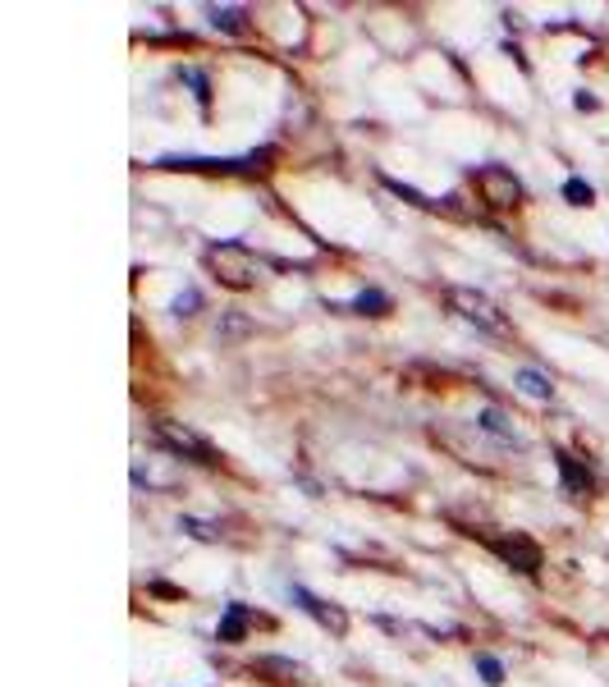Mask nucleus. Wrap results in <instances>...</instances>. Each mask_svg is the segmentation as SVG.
<instances>
[{
  "mask_svg": "<svg viewBox=\"0 0 609 687\" xmlns=\"http://www.w3.org/2000/svg\"><path fill=\"white\" fill-rule=\"evenodd\" d=\"M157 436L174 449V454H188L193 463H207V468H216L220 463V454L197 436V431H188V426H180V422H157Z\"/></svg>",
  "mask_w": 609,
  "mask_h": 687,
  "instance_id": "obj_4",
  "label": "nucleus"
},
{
  "mask_svg": "<svg viewBox=\"0 0 609 687\" xmlns=\"http://www.w3.org/2000/svg\"><path fill=\"white\" fill-rule=\"evenodd\" d=\"M211 23H216V28L239 33L243 28V10H211Z\"/></svg>",
  "mask_w": 609,
  "mask_h": 687,
  "instance_id": "obj_14",
  "label": "nucleus"
},
{
  "mask_svg": "<svg viewBox=\"0 0 609 687\" xmlns=\"http://www.w3.org/2000/svg\"><path fill=\"white\" fill-rule=\"evenodd\" d=\"M257 674H275V683H298L302 669L294 660H257Z\"/></svg>",
  "mask_w": 609,
  "mask_h": 687,
  "instance_id": "obj_11",
  "label": "nucleus"
},
{
  "mask_svg": "<svg viewBox=\"0 0 609 687\" xmlns=\"http://www.w3.org/2000/svg\"><path fill=\"white\" fill-rule=\"evenodd\" d=\"M180 531H193V537H202V541H216L220 537L211 523H197V518H180Z\"/></svg>",
  "mask_w": 609,
  "mask_h": 687,
  "instance_id": "obj_16",
  "label": "nucleus"
},
{
  "mask_svg": "<svg viewBox=\"0 0 609 687\" xmlns=\"http://www.w3.org/2000/svg\"><path fill=\"white\" fill-rule=\"evenodd\" d=\"M514 386H518L527 399H550V394H554V386H550V380H545L541 371H531V367H522V371L514 376Z\"/></svg>",
  "mask_w": 609,
  "mask_h": 687,
  "instance_id": "obj_10",
  "label": "nucleus"
},
{
  "mask_svg": "<svg viewBox=\"0 0 609 687\" xmlns=\"http://www.w3.org/2000/svg\"><path fill=\"white\" fill-rule=\"evenodd\" d=\"M472 180H476V193H481V202H486L491 211H509V207H518V202H522L518 174L504 170V165H481Z\"/></svg>",
  "mask_w": 609,
  "mask_h": 687,
  "instance_id": "obj_3",
  "label": "nucleus"
},
{
  "mask_svg": "<svg viewBox=\"0 0 609 687\" xmlns=\"http://www.w3.org/2000/svg\"><path fill=\"white\" fill-rule=\"evenodd\" d=\"M197 289H188V294H180V298H174V312H180V317H193V308H197Z\"/></svg>",
  "mask_w": 609,
  "mask_h": 687,
  "instance_id": "obj_17",
  "label": "nucleus"
},
{
  "mask_svg": "<svg viewBox=\"0 0 609 687\" xmlns=\"http://www.w3.org/2000/svg\"><path fill=\"white\" fill-rule=\"evenodd\" d=\"M564 197L573 202V207H587V202H591V184H582V180H568V184H564Z\"/></svg>",
  "mask_w": 609,
  "mask_h": 687,
  "instance_id": "obj_15",
  "label": "nucleus"
},
{
  "mask_svg": "<svg viewBox=\"0 0 609 687\" xmlns=\"http://www.w3.org/2000/svg\"><path fill=\"white\" fill-rule=\"evenodd\" d=\"M449 308L459 312L468 325H476V330H486V335H499V340H514V325H509V317H504L495 302L486 298V294H476V289H449Z\"/></svg>",
  "mask_w": 609,
  "mask_h": 687,
  "instance_id": "obj_2",
  "label": "nucleus"
},
{
  "mask_svg": "<svg viewBox=\"0 0 609 687\" xmlns=\"http://www.w3.org/2000/svg\"><path fill=\"white\" fill-rule=\"evenodd\" d=\"M476 431H486V436H495L504 445H518V431L509 426V417H504L499 409H481L476 413Z\"/></svg>",
  "mask_w": 609,
  "mask_h": 687,
  "instance_id": "obj_8",
  "label": "nucleus"
},
{
  "mask_svg": "<svg viewBox=\"0 0 609 687\" xmlns=\"http://www.w3.org/2000/svg\"><path fill=\"white\" fill-rule=\"evenodd\" d=\"M476 669H481V678H486L491 687H499V683H504V665H499L495 655H476Z\"/></svg>",
  "mask_w": 609,
  "mask_h": 687,
  "instance_id": "obj_13",
  "label": "nucleus"
},
{
  "mask_svg": "<svg viewBox=\"0 0 609 687\" xmlns=\"http://www.w3.org/2000/svg\"><path fill=\"white\" fill-rule=\"evenodd\" d=\"M252 623H257V619H252V609L234 600L230 609H225V619H220V632H216V638H220V642H239Z\"/></svg>",
  "mask_w": 609,
  "mask_h": 687,
  "instance_id": "obj_7",
  "label": "nucleus"
},
{
  "mask_svg": "<svg viewBox=\"0 0 609 687\" xmlns=\"http://www.w3.org/2000/svg\"><path fill=\"white\" fill-rule=\"evenodd\" d=\"M353 308H358V312H371V317H380V312H390V298H386V294H376V289H367V294H358V298H353Z\"/></svg>",
  "mask_w": 609,
  "mask_h": 687,
  "instance_id": "obj_12",
  "label": "nucleus"
},
{
  "mask_svg": "<svg viewBox=\"0 0 609 687\" xmlns=\"http://www.w3.org/2000/svg\"><path fill=\"white\" fill-rule=\"evenodd\" d=\"M491 550L504 559V564H514L522 573H541V546L537 541H527V537H499V541H491Z\"/></svg>",
  "mask_w": 609,
  "mask_h": 687,
  "instance_id": "obj_5",
  "label": "nucleus"
},
{
  "mask_svg": "<svg viewBox=\"0 0 609 687\" xmlns=\"http://www.w3.org/2000/svg\"><path fill=\"white\" fill-rule=\"evenodd\" d=\"M207 266L216 271V279L225 289H252L262 279V262L252 257L243 243H216L207 248Z\"/></svg>",
  "mask_w": 609,
  "mask_h": 687,
  "instance_id": "obj_1",
  "label": "nucleus"
},
{
  "mask_svg": "<svg viewBox=\"0 0 609 687\" xmlns=\"http://www.w3.org/2000/svg\"><path fill=\"white\" fill-rule=\"evenodd\" d=\"M560 472H564V491L568 495H587L591 491V472L573 463V454H560Z\"/></svg>",
  "mask_w": 609,
  "mask_h": 687,
  "instance_id": "obj_9",
  "label": "nucleus"
},
{
  "mask_svg": "<svg viewBox=\"0 0 609 687\" xmlns=\"http://www.w3.org/2000/svg\"><path fill=\"white\" fill-rule=\"evenodd\" d=\"M294 600H298V609H302V615H312L321 628H330V632H335V638H340V632L348 628V615H344L340 605H325V600H317L312 592H302V587H294Z\"/></svg>",
  "mask_w": 609,
  "mask_h": 687,
  "instance_id": "obj_6",
  "label": "nucleus"
}]
</instances>
